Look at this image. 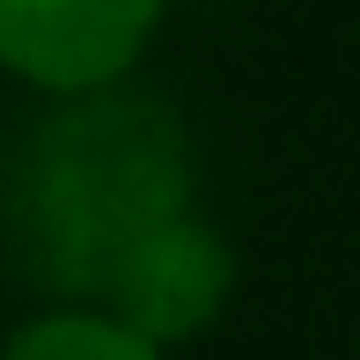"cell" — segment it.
Wrapping results in <instances>:
<instances>
[{
    "label": "cell",
    "instance_id": "obj_1",
    "mask_svg": "<svg viewBox=\"0 0 360 360\" xmlns=\"http://www.w3.org/2000/svg\"><path fill=\"white\" fill-rule=\"evenodd\" d=\"M184 214V140L147 96H103L44 118L15 191V243L44 287L103 294L118 257L155 221Z\"/></svg>",
    "mask_w": 360,
    "mask_h": 360
},
{
    "label": "cell",
    "instance_id": "obj_2",
    "mask_svg": "<svg viewBox=\"0 0 360 360\" xmlns=\"http://www.w3.org/2000/svg\"><path fill=\"white\" fill-rule=\"evenodd\" d=\"M169 0H0V67L37 89H110L147 52Z\"/></svg>",
    "mask_w": 360,
    "mask_h": 360
},
{
    "label": "cell",
    "instance_id": "obj_3",
    "mask_svg": "<svg viewBox=\"0 0 360 360\" xmlns=\"http://www.w3.org/2000/svg\"><path fill=\"white\" fill-rule=\"evenodd\" d=\"M228 287H236V257H228V243L214 236L206 221L191 214H169L155 221L133 250L118 257V272L103 280V316L125 323L133 338L147 346H176V338H199L206 323L221 316Z\"/></svg>",
    "mask_w": 360,
    "mask_h": 360
},
{
    "label": "cell",
    "instance_id": "obj_4",
    "mask_svg": "<svg viewBox=\"0 0 360 360\" xmlns=\"http://www.w3.org/2000/svg\"><path fill=\"white\" fill-rule=\"evenodd\" d=\"M0 360H162V353L125 323H110L103 309H52V316L22 323Z\"/></svg>",
    "mask_w": 360,
    "mask_h": 360
}]
</instances>
